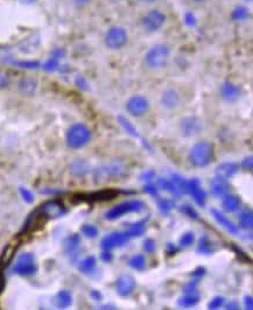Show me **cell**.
<instances>
[{"label": "cell", "instance_id": "30", "mask_svg": "<svg viewBox=\"0 0 253 310\" xmlns=\"http://www.w3.org/2000/svg\"><path fill=\"white\" fill-rule=\"evenodd\" d=\"M199 301H201L199 294H183V296L178 299L177 305L182 308H192V307L197 306Z\"/></svg>", "mask_w": 253, "mask_h": 310}, {"label": "cell", "instance_id": "29", "mask_svg": "<svg viewBox=\"0 0 253 310\" xmlns=\"http://www.w3.org/2000/svg\"><path fill=\"white\" fill-rule=\"evenodd\" d=\"M18 89L22 95H33L37 91L38 83L33 78H23L18 84Z\"/></svg>", "mask_w": 253, "mask_h": 310}, {"label": "cell", "instance_id": "3", "mask_svg": "<svg viewBox=\"0 0 253 310\" xmlns=\"http://www.w3.org/2000/svg\"><path fill=\"white\" fill-rule=\"evenodd\" d=\"M214 159V146L208 141H199L189 152V160L193 166L204 168L209 166Z\"/></svg>", "mask_w": 253, "mask_h": 310}, {"label": "cell", "instance_id": "35", "mask_svg": "<svg viewBox=\"0 0 253 310\" xmlns=\"http://www.w3.org/2000/svg\"><path fill=\"white\" fill-rule=\"evenodd\" d=\"M89 171H90V169H89V165L85 162V161H77V162H75L73 166H71V173H73V174L77 177L85 176V175L89 173Z\"/></svg>", "mask_w": 253, "mask_h": 310}, {"label": "cell", "instance_id": "52", "mask_svg": "<svg viewBox=\"0 0 253 310\" xmlns=\"http://www.w3.org/2000/svg\"><path fill=\"white\" fill-rule=\"evenodd\" d=\"M100 259L104 262H111L113 260V254L111 250H103L102 254H100Z\"/></svg>", "mask_w": 253, "mask_h": 310}, {"label": "cell", "instance_id": "44", "mask_svg": "<svg viewBox=\"0 0 253 310\" xmlns=\"http://www.w3.org/2000/svg\"><path fill=\"white\" fill-rule=\"evenodd\" d=\"M225 303V299L223 296H215L213 300L208 303V308L211 310H215V309H219L221 307L224 306Z\"/></svg>", "mask_w": 253, "mask_h": 310}, {"label": "cell", "instance_id": "20", "mask_svg": "<svg viewBox=\"0 0 253 310\" xmlns=\"http://www.w3.org/2000/svg\"><path fill=\"white\" fill-rule=\"evenodd\" d=\"M238 172H239V166L236 162H222L215 169L216 176L223 177L225 180H230V178L234 177L238 174Z\"/></svg>", "mask_w": 253, "mask_h": 310}, {"label": "cell", "instance_id": "19", "mask_svg": "<svg viewBox=\"0 0 253 310\" xmlns=\"http://www.w3.org/2000/svg\"><path fill=\"white\" fill-rule=\"evenodd\" d=\"M82 238L79 234H71L64 241V251L65 254L71 259H75L79 253L81 249Z\"/></svg>", "mask_w": 253, "mask_h": 310}, {"label": "cell", "instance_id": "31", "mask_svg": "<svg viewBox=\"0 0 253 310\" xmlns=\"http://www.w3.org/2000/svg\"><path fill=\"white\" fill-rule=\"evenodd\" d=\"M250 11L245 6H237L231 12V19L236 22H244L249 20Z\"/></svg>", "mask_w": 253, "mask_h": 310}, {"label": "cell", "instance_id": "37", "mask_svg": "<svg viewBox=\"0 0 253 310\" xmlns=\"http://www.w3.org/2000/svg\"><path fill=\"white\" fill-rule=\"evenodd\" d=\"M180 211L183 214H186L188 218H190L192 220H198L199 219V214L197 211L195 210V208L193 205H190L188 203H184L180 207Z\"/></svg>", "mask_w": 253, "mask_h": 310}, {"label": "cell", "instance_id": "58", "mask_svg": "<svg viewBox=\"0 0 253 310\" xmlns=\"http://www.w3.org/2000/svg\"><path fill=\"white\" fill-rule=\"evenodd\" d=\"M226 309L229 310H239L240 309V306L239 303L237 302V301H230V302L226 305Z\"/></svg>", "mask_w": 253, "mask_h": 310}, {"label": "cell", "instance_id": "16", "mask_svg": "<svg viewBox=\"0 0 253 310\" xmlns=\"http://www.w3.org/2000/svg\"><path fill=\"white\" fill-rule=\"evenodd\" d=\"M221 96L226 103H236L242 96V90L232 82H225L221 88Z\"/></svg>", "mask_w": 253, "mask_h": 310}, {"label": "cell", "instance_id": "11", "mask_svg": "<svg viewBox=\"0 0 253 310\" xmlns=\"http://www.w3.org/2000/svg\"><path fill=\"white\" fill-rule=\"evenodd\" d=\"M39 211L46 219H55L64 216L67 213V209L63 203L59 201H49L39 208Z\"/></svg>", "mask_w": 253, "mask_h": 310}, {"label": "cell", "instance_id": "17", "mask_svg": "<svg viewBox=\"0 0 253 310\" xmlns=\"http://www.w3.org/2000/svg\"><path fill=\"white\" fill-rule=\"evenodd\" d=\"M181 104V95L175 89H167L162 92L161 105L166 110H175Z\"/></svg>", "mask_w": 253, "mask_h": 310}, {"label": "cell", "instance_id": "48", "mask_svg": "<svg viewBox=\"0 0 253 310\" xmlns=\"http://www.w3.org/2000/svg\"><path fill=\"white\" fill-rule=\"evenodd\" d=\"M205 274H207V268L203 267V266H199L197 268H195L194 272L192 273V278L202 280L205 276Z\"/></svg>", "mask_w": 253, "mask_h": 310}, {"label": "cell", "instance_id": "41", "mask_svg": "<svg viewBox=\"0 0 253 310\" xmlns=\"http://www.w3.org/2000/svg\"><path fill=\"white\" fill-rule=\"evenodd\" d=\"M156 186H157V188H159V189L165 190V192L171 193V194H173V195H175L174 186H173L171 180H167V178H163V177L157 178Z\"/></svg>", "mask_w": 253, "mask_h": 310}, {"label": "cell", "instance_id": "8", "mask_svg": "<svg viewBox=\"0 0 253 310\" xmlns=\"http://www.w3.org/2000/svg\"><path fill=\"white\" fill-rule=\"evenodd\" d=\"M166 14L160 10H151L141 18V26L146 32L156 33L162 28L165 25Z\"/></svg>", "mask_w": 253, "mask_h": 310}, {"label": "cell", "instance_id": "56", "mask_svg": "<svg viewBox=\"0 0 253 310\" xmlns=\"http://www.w3.org/2000/svg\"><path fill=\"white\" fill-rule=\"evenodd\" d=\"M90 296L94 299L95 301H100L103 300V294L100 293L99 291H97V289H94V291H90Z\"/></svg>", "mask_w": 253, "mask_h": 310}, {"label": "cell", "instance_id": "21", "mask_svg": "<svg viewBox=\"0 0 253 310\" xmlns=\"http://www.w3.org/2000/svg\"><path fill=\"white\" fill-rule=\"evenodd\" d=\"M119 192L115 189H104L99 192H95L86 195L85 201L89 202H109L115 199L118 196Z\"/></svg>", "mask_w": 253, "mask_h": 310}, {"label": "cell", "instance_id": "5", "mask_svg": "<svg viewBox=\"0 0 253 310\" xmlns=\"http://www.w3.org/2000/svg\"><path fill=\"white\" fill-rule=\"evenodd\" d=\"M12 272L19 276H23V278L35 275L38 272V265L34 254L29 252L21 253L12 267Z\"/></svg>", "mask_w": 253, "mask_h": 310}, {"label": "cell", "instance_id": "57", "mask_svg": "<svg viewBox=\"0 0 253 310\" xmlns=\"http://www.w3.org/2000/svg\"><path fill=\"white\" fill-rule=\"evenodd\" d=\"M244 306H245V309H249V310H252L253 309V299L252 296H245V299H244Z\"/></svg>", "mask_w": 253, "mask_h": 310}, {"label": "cell", "instance_id": "1", "mask_svg": "<svg viewBox=\"0 0 253 310\" xmlns=\"http://www.w3.org/2000/svg\"><path fill=\"white\" fill-rule=\"evenodd\" d=\"M171 48L167 44H156L146 53L145 64L151 70H160L168 65Z\"/></svg>", "mask_w": 253, "mask_h": 310}, {"label": "cell", "instance_id": "24", "mask_svg": "<svg viewBox=\"0 0 253 310\" xmlns=\"http://www.w3.org/2000/svg\"><path fill=\"white\" fill-rule=\"evenodd\" d=\"M54 305L59 309L69 308L73 305V295L67 289H62L54 297Z\"/></svg>", "mask_w": 253, "mask_h": 310}, {"label": "cell", "instance_id": "25", "mask_svg": "<svg viewBox=\"0 0 253 310\" xmlns=\"http://www.w3.org/2000/svg\"><path fill=\"white\" fill-rule=\"evenodd\" d=\"M240 205H242V201L237 195L228 194V195L223 197L222 207L226 213H236L240 209Z\"/></svg>", "mask_w": 253, "mask_h": 310}, {"label": "cell", "instance_id": "60", "mask_svg": "<svg viewBox=\"0 0 253 310\" xmlns=\"http://www.w3.org/2000/svg\"><path fill=\"white\" fill-rule=\"evenodd\" d=\"M89 1H90V0H75V2L78 6H84V5L88 4Z\"/></svg>", "mask_w": 253, "mask_h": 310}, {"label": "cell", "instance_id": "40", "mask_svg": "<svg viewBox=\"0 0 253 310\" xmlns=\"http://www.w3.org/2000/svg\"><path fill=\"white\" fill-rule=\"evenodd\" d=\"M202 280L192 278V280H189L187 282V285L184 286L183 288V294H198V285Z\"/></svg>", "mask_w": 253, "mask_h": 310}, {"label": "cell", "instance_id": "64", "mask_svg": "<svg viewBox=\"0 0 253 310\" xmlns=\"http://www.w3.org/2000/svg\"><path fill=\"white\" fill-rule=\"evenodd\" d=\"M244 1H251V0H244Z\"/></svg>", "mask_w": 253, "mask_h": 310}, {"label": "cell", "instance_id": "32", "mask_svg": "<svg viewBox=\"0 0 253 310\" xmlns=\"http://www.w3.org/2000/svg\"><path fill=\"white\" fill-rule=\"evenodd\" d=\"M118 121L119 124L121 125V127H123V129L126 131L131 136H133V138H140V134H139L136 127L131 123L129 119L123 117V116H118Z\"/></svg>", "mask_w": 253, "mask_h": 310}, {"label": "cell", "instance_id": "4", "mask_svg": "<svg viewBox=\"0 0 253 310\" xmlns=\"http://www.w3.org/2000/svg\"><path fill=\"white\" fill-rule=\"evenodd\" d=\"M145 208H146V204L142 201H139V199H136V201L123 202V203L116 205V207L110 209L108 213H105V219L117 220L129 213H141Z\"/></svg>", "mask_w": 253, "mask_h": 310}, {"label": "cell", "instance_id": "38", "mask_svg": "<svg viewBox=\"0 0 253 310\" xmlns=\"http://www.w3.org/2000/svg\"><path fill=\"white\" fill-rule=\"evenodd\" d=\"M174 207H175V204H174V202L172 201V199H167V198L159 199L157 198V208H159V210L161 211V213L168 214L173 210V208Z\"/></svg>", "mask_w": 253, "mask_h": 310}, {"label": "cell", "instance_id": "55", "mask_svg": "<svg viewBox=\"0 0 253 310\" xmlns=\"http://www.w3.org/2000/svg\"><path fill=\"white\" fill-rule=\"evenodd\" d=\"M76 84H77V86H78V88L83 89V90H88V89H89L88 83H86V80L83 78L82 76L77 77V78H76Z\"/></svg>", "mask_w": 253, "mask_h": 310}, {"label": "cell", "instance_id": "6", "mask_svg": "<svg viewBox=\"0 0 253 310\" xmlns=\"http://www.w3.org/2000/svg\"><path fill=\"white\" fill-rule=\"evenodd\" d=\"M105 46L111 50H119L124 48L129 42V33L123 27L115 26L111 27L106 32L105 38H104Z\"/></svg>", "mask_w": 253, "mask_h": 310}, {"label": "cell", "instance_id": "13", "mask_svg": "<svg viewBox=\"0 0 253 310\" xmlns=\"http://www.w3.org/2000/svg\"><path fill=\"white\" fill-rule=\"evenodd\" d=\"M131 238L127 235L126 232H113L110 233L102 239L100 246L103 250H112L116 247H123L129 244Z\"/></svg>", "mask_w": 253, "mask_h": 310}, {"label": "cell", "instance_id": "50", "mask_svg": "<svg viewBox=\"0 0 253 310\" xmlns=\"http://www.w3.org/2000/svg\"><path fill=\"white\" fill-rule=\"evenodd\" d=\"M240 167H242L244 171L252 172V169H253V159H252V156L245 157V159L242 161V163H240Z\"/></svg>", "mask_w": 253, "mask_h": 310}, {"label": "cell", "instance_id": "34", "mask_svg": "<svg viewBox=\"0 0 253 310\" xmlns=\"http://www.w3.org/2000/svg\"><path fill=\"white\" fill-rule=\"evenodd\" d=\"M146 265H147V260H146L145 255L142 254L133 255L129 260V266L136 271H144Z\"/></svg>", "mask_w": 253, "mask_h": 310}, {"label": "cell", "instance_id": "61", "mask_svg": "<svg viewBox=\"0 0 253 310\" xmlns=\"http://www.w3.org/2000/svg\"><path fill=\"white\" fill-rule=\"evenodd\" d=\"M99 309H117V307L113 305H104V306H100Z\"/></svg>", "mask_w": 253, "mask_h": 310}, {"label": "cell", "instance_id": "2", "mask_svg": "<svg viewBox=\"0 0 253 310\" xmlns=\"http://www.w3.org/2000/svg\"><path fill=\"white\" fill-rule=\"evenodd\" d=\"M91 136V130L86 125L77 123L70 126V129L68 130L65 141H67L68 147L71 150H81L90 142Z\"/></svg>", "mask_w": 253, "mask_h": 310}, {"label": "cell", "instance_id": "59", "mask_svg": "<svg viewBox=\"0 0 253 310\" xmlns=\"http://www.w3.org/2000/svg\"><path fill=\"white\" fill-rule=\"evenodd\" d=\"M19 2H21V4L23 5H31V4H34L37 0H18Z\"/></svg>", "mask_w": 253, "mask_h": 310}, {"label": "cell", "instance_id": "47", "mask_svg": "<svg viewBox=\"0 0 253 310\" xmlns=\"http://www.w3.org/2000/svg\"><path fill=\"white\" fill-rule=\"evenodd\" d=\"M142 247H144V250L148 253V254H153V253L156 252V241H154L153 239H151V238H148V239H146L144 241Z\"/></svg>", "mask_w": 253, "mask_h": 310}, {"label": "cell", "instance_id": "54", "mask_svg": "<svg viewBox=\"0 0 253 310\" xmlns=\"http://www.w3.org/2000/svg\"><path fill=\"white\" fill-rule=\"evenodd\" d=\"M184 21L189 27H194L196 25V18L193 13H187L186 18H184Z\"/></svg>", "mask_w": 253, "mask_h": 310}, {"label": "cell", "instance_id": "12", "mask_svg": "<svg viewBox=\"0 0 253 310\" xmlns=\"http://www.w3.org/2000/svg\"><path fill=\"white\" fill-rule=\"evenodd\" d=\"M188 194L192 196L194 202L198 207H205L208 199V194L204 190V188L202 187V182L199 178L195 177L188 181Z\"/></svg>", "mask_w": 253, "mask_h": 310}, {"label": "cell", "instance_id": "49", "mask_svg": "<svg viewBox=\"0 0 253 310\" xmlns=\"http://www.w3.org/2000/svg\"><path fill=\"white\" fill-rule=\"evenodd\" d=\"M180 251H181L180 246H176V245H174L173 243H169L167 245V249H166V254H167L168 257H173V255L177 254V253Z\"/></svg>", "mask_w": 253, "mask_h": 310}, {"label": "cell", "instance_id": "46", "mask_svg": "<svg viewBox=\"0 0 253 310\" xmlns=\"http://www.w3.org/2000/svg\"><path fill=\"white\" fill-rule=\"evenodd\" d=\"M12 79L11 76L8 75V73H6L5 70L0 69V89H6L8 88L11 84Z\"/></svg>", "mask_w": 253, "mask_h": 310}, {"label": "cell", "instance_id": "15", "mask_svg": "<svg viewBox=\"0 0 253 310\" xmlns=\"http://www.w3.org/2000/svg\"><path fill=\"white\" fill-rule=\"evenodd\" d=\"M210 213L213 214L214 219H215L219 225L223 226V228H224L225 230L229 232V233H231L234 235L239 234V228H238L236 224H234V222H232L231 219H229L228 217H226L225 214L222 213V211H219L218 209L211 208Z\"/></svg>", "mask_w": 253, "mask_h": 310}, {"label": "cell", "instance_id": "62", "mask_svg": "<svg viewBox=\"0 0 253 310\" xmlns=\"http://www.w3.org/2000/svg\"><path fill=\"white\" fill-rule=\"evenodd\" d=\"M140 2H144V4H151V2H154L156 0H139Z\"/></svg>", "mask_w": 253, "mask_h": 310}, {"label": "cell", "instance_id": "63", "mask_svg": "<svg viewBox=\"0 0 253 310\" xmlns=\"http://www.w3.org/2000/svg\"><path fill=\"white\" fill-rule=\"evenodd\" d=\"M193 2H195V4H201V2H204L205 0H192Z\"/></svg>", "mask_w": 253, "mask_h": 310}, {"label": "cell", "instance_id": "23", "mask_svg": "<svg viewBox=\"0 0 253 310\" xmlns=\"http://www.w3.org/2000/svg\"><path fill=\"white\" fill-rule=\"evenodd\" d=\"M78 272L83 275H92L97 270V259L95 257H86L78 262Z\"/></svg>", "mask_w": 253, "mask_h": 310}, {"label": "cell", "instance_id": "51", "mask_svg": "<svg viewBox=\"0 0 253 310\" xmlns=\"http://www.w3.org/2000/svg\"><path fill=\"white\" fill-rule=\"evenodd\" d=\"M231 247H232V250H234V253H236V254L238 255V257H239V259H242V260H248V262H250V258H249V255L246 254V253L244 252L243 250L240 249L239 246H237V245H232Z\"/></svg>", "mask_w": 253, "mask_h": 310}, {"label": "cell", "instance_id": "26", "mask_svg": "<svg viewBox=\"0 0 253 310\" xmlns=\"http://www.w3.org/2000/svg\"><path fill=\"white\" fill-rule=\"evenodd\" d=\"M216 252V245L208 235H203L198 241L197 253L202 255H211Z\"/></svg>", "mask_w": 253, "mask_h": 310}, {"label": "cell", "instance_id": "22", "mask_svg": "<svg viewBox=\"0 0 253 310\" xmlns=\"http://www.w3.org/2000/svg\"><path fill=\"white\" fill-rule=\"evenodd\" d=\"M171 181L174 186L175 190V197H181V196L187 195L188 194V181L186 180L183 176L178 174H172Z\"/></svg>", "mask_w": 253, "mask_h": 310}, {"label": "cell", "instance_id": "10", "mask_svg": "<svg viewBox=\"0 0 253 310\" xmlns=\"http://www.w3.org/2000/svg\"><path fill=\"white\" fill-rule=\"evenodd\" d=\"M202 120L196 116H189L183 118L180 123L181 134L184 138H194L202 132Z\"/></svg>", "mask_w": 253, "mask_h": 310}, {"label": "cell", "instance_id": "18", "mask_svg": "<svg viewBox=\"0 0 253 310\" xmlns=\"http://www.w3.org/2000/svg\"><path fill=\"white\" fill-rule=\"evenodd\" d=\"M211 194L217 198H223L224 196L230 194L231 186L228 180L225 178L216 176L211 180Z\"/></svg>", "mask_w": 253, "mask_h": 310}, {"label": "cell", "instance_id": "14", "mask_svg": "<svg viewBox=\"0 0 253 310\" xmlns=\"http://www.w3.org/2000/svg\"><path fill=\"white\" fill-rule=\"evenodd\" d=\"M136 280L131 275L120 276L116 282V291L119 296L129 297L136 289Z\"/></svg>", "mask_w": 253, "mask_h": 310}, {"label": "cell", "instance_id": "36", "mask_svg": "<svg viewBox=\"0 0 253 310\" xmlns=\"http://www.w3.org/2000/svg\"><path fill=\"white\" fill-rule=\"evenodd\" d=\"M194 243H195V233L194 232L189 231V232H186V233L180 238L178 246H180L181 249H188V247L192 246Z\"/></svg>", "mask_w": 253, "mask_h": 310}, {"label": "cell", "instance_id": "39", "mask_svg": "<svg viewBox=\"0 0 253 310\" xmlns=\"http://www.w3.org/2000/svg\"><path fill=\"white\" fill-rule=\"evenodd\" d=\"M81 231L86 238H89V239H95V238L98 237V234H99V230H98L97 226L92 224H84L82 226Z\"/></svg>", "mask_w": 253, "mask_h": 310}, {"label": "cell", "instance_id": "9", "mask_svg": "<svg viewBox=\"0 0 253 310\" xmlns=\"http://www.w3.org/2000/svg\"><path fill=\"white\" fill-rule=\"evenodd\" d=\"M150 110V102L145 96L141 95H135L126 102V111L132 117L139 118L145 116Z\"/></svg>", "mask_w": 253, "mask_h": 310}, {"label": "cell", "instance_id": "33", "mask_svg": "<svg viewBox=\"0 0 253 310\" xmlns=\"http://www.w3.org/2000/svg\"><path fill=\"white\" fill-rule=\"evenodd\" d=\"M40 44V39L38 37H32L26 39L19 47V49L23 53H33L38 49V46Z\"/></svg>", "mask_w": 253, "mask_h": 310}, {"label": "cell", "instance_id": "43", "mask_svg": "<svg viewBox=\"0 0 253 310\" xmlns=\"http://www.w3.org/2000/svg\"><path fill=\"white\" fill-rule=\"evenodd\" d=\"M43 69L46 71H50V73L59 69V59L55 58H50V59H48V61L43 64Z\"/></svg>", "mask_w": 253, "mask_h": 310}, {"label": "cell", "instance_id": "27", "mask_svg": "<svg viewBox=\"0 0 253 310\" xmlns=\"http://www.w3.org/2000/svg\"><path fill=\"white\" fill-rule=\"evenodd\" d=\"M238 220H239L240 228L246 231H251L253 228V213L251 208H244L239 213Z\"/></svg>", "mask_w": 253, "mask_h": 310}, {"label": "cell", "instance_id": "45", "mask_svg": "<svg viewBox=\"0 0 253 310\" xmlns=\"http://www.w3.org/2000/svg\"><path fill=\"white\" fill-rule=\"evenodd\" d=\"M144 192L146 194H148V195H151L152 197L159 198V188H157L156 184L150 183V182H148V183L144 187Z\"/></svg>", "mask_w": 253, "mask_h": 310}, {"label": "cell", "instance_id": "7", "mask_svg": "<svg viewBox=\"0 0 253 310\" xmlns=\"http://www.w3.org/2000/svg\"><path fill=\"white\" fill-rule=\"evenodd\" d=\"M126 175V167L119 162H112L109 165L95 169L94 178L96 182L106 181L108 178L123 177Z\"/></svg>", "mask_w": 253, "mask_h": 310}, {"label": "cell", "instance_id": "28", "mask_svg": "<svg viewBox=\"0 0 253 310\" xmlns=\"http://www.w3.org/2000/svg\"><path fill=\"white\" fill-rule=\"evenodd\" d=\"M146 225H147V219H142L139 220V222L133 223V224L129 226L126 233L130 238H140L145 233Z\"/></svg>", "mask_w": 253, "mask_h": 310}, {"label": "cell", "instance_id": "53", "mask_svg": "<svg viewBox=\"0 0 253 310\" xmlns=\"http://www.w3.org/2000/svg\"><path fill=\"white\" fill-rule=\"evenodd\" d=\"M154 177H156V172L152 171V169H150V171H146L144 174L141 175V180L147 182V183L153 180Z\"/></svg>", "mask_w": 253, "mask_h": 310}, {"label": "cell", "instance_id": "42", "mask_svg": "<svg viewBox=\"0 0 253 310\" xmlns=\"http://www.w3.org/2000/svg\"><path fill=\"white\" fill-rule=\"evenodd\" d=\"M19 193H20V196H21V198L26 202V203L32 204L33 202H34V199H35L34 194H33L29 189H27V188L20 187Z\"/></svg>", "mask_w": 253, "mask_h": 310}]
</instances>
